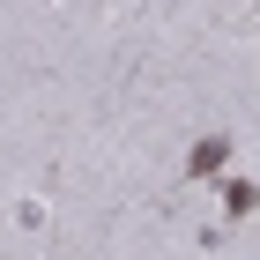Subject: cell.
I'll return each instance as SVG.
<instances>
[{
  "label": "cell",
  "mask_w": 260,
  "mask_h": 260,
  "mask_svg": "<svg viewBox=\"0 0 260 260\" xmlns=\"http://www.w3.org/2000/svg\"><path fill=\"white\" fill-rule=\"evenodd\" d=\"M223 164H231V134H201L186 149V179H216Z\"/></svg>",
  "instance_id": "cell-1"
},
{
  "label": "cell",
  "mask_w": 260,
  "mask_h": 260,
  "mask_svg": "<svg viewBox=\"0 0 260 260\" xmlns=\"http://www.w3.org/2000/svg\"><path fill=\"white\" fill-rule=\"evenodd\" d=\"M253 208H260V186L253 179H231V186H223V216H231V223H245Z\"/></svg>",
  "instance_id": "cell-2"
}]
</instances>
